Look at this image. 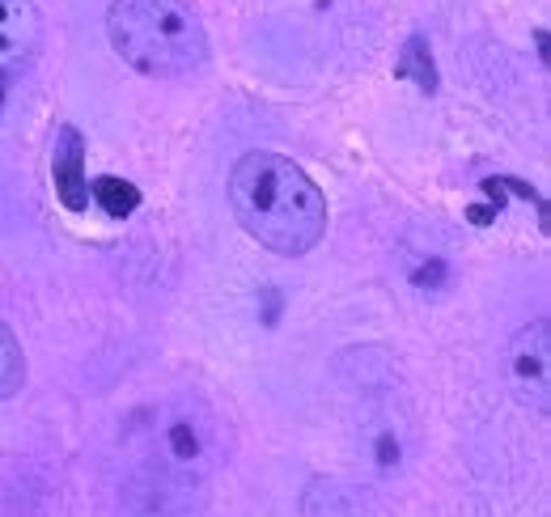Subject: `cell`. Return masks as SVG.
<instances>
[{"label":"cell","instance_id":"1","mask_svg":"<svg viewBox=\"0 0 551 517\" xmlns=\"http://www.w3.org/2000/svg\"><path fill=\"white\" fill-rule=\"evenodd\" d=\"M229 204L246 234L284 259L314 251L327 229L323 191L280 153H246L229 170Z\"/></svg>","mask_w":551,"mask_h":517},{"label":"cell","instance_id":"2","mask_svg":"<svg viewBox=\"0 0 551 517\" xmlns=\"http://www.w3.org/2000/svg\"><path fill=\"white\" fill-rule=\"evenodd\" d=\"M106 34L123 64L145 77H179L208 60V34L183 0H115Z\"/></svg>","mask_w":551,"mask_h":517},{"label":"cell","instance_id":"3","mask_svg":"<svg viewBox=\"0 0 551 517\" xmlns=\"http://www.w3.org/2000/svg\"><path fill=\"white\" fill-rule=\"evenodd\" d=\"M505 373H509L513 395L526 407H535L539 416H547V407H551V327H547V318L522 327L509 340Z\"/></svg>","mask_w":551,"mask_h":517},{"label":"cell","instance_id":"4","mask_svg":"<svg viewBox=\"0 0 551 517\" xmlns=\"http://www.w3.org/2000/svg\"><path fill=\"white\" fill-rule=\"evenodd\" d=\"M39 47V9L34 0H0V89L30 64Z\"/></svg>","mask_w":551,"mask_h":517},{"label":"cell","instance_id":"5","mask_svg":"<svg viewBox=\"0 0 551 517\" xmlns=\"http://www.w3.org/2000/svg\"><path fill=\"white\" fill-rule=\"evenodd\" d=\"M51 178H56V195L68 212H81L90 204V174H85V140L77 128H60L56 153H51Z\"/></svg>","mask_w":551,"mask_h":517},{"label":"cell","instance_id":"6","mask_svg":"<svg viewBox=\"0 0 551 517\" xmlns=\"http://www.w3.org/2000/svg\"><path fill=\"white\" fill-rule=\"evenodd\" d=\"M94 200L102 204L106 217H132L140 208V191L132 183H123V178L102 174V178H94Z\"/></svg>","mask_w":551,"mask_h":517},{"label":"cell","instance_id":"7","mask_svg":"<svg viewBox=\"0 0 551 517\" xmlns=\"http://www.w3.org/2000/svg\"><path fill=\"white\" fill-rule=\"evenodd\" d=\"M26 382V356H22V344H17V335L0 323V399L17 395Z\"/></svg>","mask_w":551,"mask_h":517},{"label":"cell","instance_id":"8","mask_svg":"<svg viewBox=\"0 0 551 517\" xmlns=\"http://www.w3.org/2000/svg\"><path fill=\"white\" fill-rule=\"evenodd\" d=\"M399 77H416V85L429 94L437 89V77H433V56L424 51V39H412L403 47V60H399Z\"/></svg>","mask_w":551,"mask_h":517},{"label":"cell","instance_id":"9","mask_svg":"<svg viewBox=\"0 0 551 517\" xmlns=\"http://www.w3.org/2000/svg\"><path fill=\"white\" fill-rule=\"evenodd\" d=\"M170 454L174 458H195V454H200V441H195V429H191V424L183 420V424H174V429H170Z\"/></svg>","mask_w":551,"mask_h":517}]
</instances>
